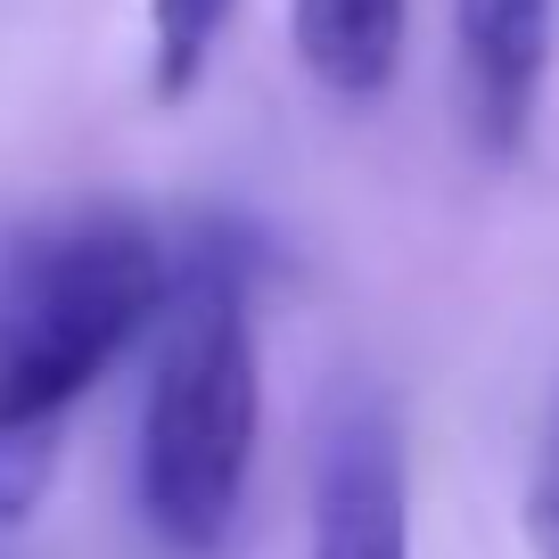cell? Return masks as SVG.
Returning <instances> with one entry per match:
<instances>
[{
    "instance_id": "6da1fadb",
    "label": "cell",
    "mask_w": 559,
    "mask_h": 559,
    "mask_svg": "<svg viewBox=\"0 0 559 559\" xmlns=\"http://www.w3.org/2000/svg\"><path fill=\"white\" fill-rule=\"evenodd\" d=\"M255 321H247V247L198 230L174 255V297L148 330V386H140V519L165 551L214 559L239 526L247 469H255Z\"/></svg>"
},
{
    "instance_id": "7a4b0ae2",
    "label": "cell",
    "mask_w": 559,
    "mask_h": 559,
    "mask_svg": "<svg viewBox=\"0 0 559 559\" xmlns=\"http://www.w3.org/2000/svg\"><path fill=\"white\" fill-rule=\"evenodd\" d=\"M174 247L123 206L58 214L0 247V444H58V419L157 330Z\"/></svg>"
},
{
    "instance_id": "3957f363",
    "label": "cell",
    "mask_w": 559,
    "mask_h": 559,
    "mask_svg": "<svg viewBox=\"0 0 559 559\" xmlns=\"http://www.w3.org/2000/svg\"><path fill=\"white\" fill-rule=\"evenodd\" d=\"M313 559H412L403 428L379 395H346L313 453Z\"/></svg>"
},
{
    "instance_id": "277c9868",
    "label": "cell",
    "mask_w": 559,
    "mask_h": 559,
    "mask_svg": "<svg viewBox=\"0 0 559 559\" xmlns=\"http://www.w3.org/2000/svg\"><path fill=\"white\" fill-rule=\"evenodd\" d=\"M559 0H453V58H461V116L486 157H519L551 74Z\"/></svg>"
},
{
    "instance_id": "5b68a950",
    "label": "cell",
    "mask_w": 559,
    "mask_h": 559,
    "mask_svg": "<svg viewBox=\"0 0 559 559\" xmlns=\"http://www.w3.org/2000/svg\"><path fill=\"white\" fill-rule=\"evenodd\" d=\"M412 0H297V58L337 99H379L403 67Z\"/></svg>"
},
{
    "instance_id": "8992f818",
    "label": "cell",
    "mask_w": 559,
    "mask_h": 559,
    "mask_svg": "<svg viewBox=\"0 0 559 559\" xmlns=\"http://www.w3.org/2000/svg\"><path fill=\"white\" fill-rule=\"evenodd\" d=\"M230 9L239 0H148V91L165 107L190 99L198 74L214 67V41H223Z\"/></svg>"
},
{
    "instance_id": "52a82bcc",
    "label": "cell",
    "mask_w": 559,
    "mask_h": 559,
    "mask_svg": "<svg viewBox=\"0 0 559 559\" xmlns=\"http://www.w3.org/2000/svg\"><path fill=\"white\" fill-rule=\"evenodd\" d=\"M526 526H535V559H559V412H551V428H543V453H535Z\"/></svg>"
}]
</instances>
